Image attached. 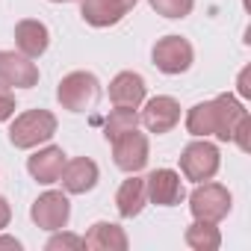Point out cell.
<instances>
[{
  "mask_svg": "<svg viewBox=\"0 0 251 251\" xmlns=\"http://www.w3.org/2000/svg\"><path fill=\"white\" fill-rule=\"evenodd\" d=\"M245 115L242 103L233 95H219L216 100L195 103L186 115V130L192 136H219L222 142H230L236 121Z\"/></svg>",
  "mask_w": 251,
  "mask_h": 251,
  "instance_id": "cell-1",
  "label": "cell"
},
{
  "mask_svg": "<svg viewBox=\"0 0 251 251\" xmlns=\"http://www.w3.org/2000/svg\"><path fill=\"white\" fill-rule=\"evenodd\" d=\"M56 133V118L53 112L48 109H27L21 112L15 121H12V127H9V142L15 148H36L42 142H48L50 136Z\"/></svg>",
  "mask_w": 251,
  "mask_h": 251,
  "instance_id": "cell-2",
  "label": "cell"
},
{
  "mask_svg": "<svg viewBox=\"0 0 251 251\" xmlns=\"http://www.w3.org/2000/svg\"><path fill=\"white\" fill-rule=\"evenodd\" d=\"M56 98H59V103L68 112H83V109H89L100 98V83L89 71H71V74H65L59 80Z\"/></svg>",
  "mask_w": 251,
  "mask_h": 251,
  "instance_id": "cell-3",
  "label": "cell"
},
{
  "mask_svg": "<svg viewBox=\"0 0 251 251\" xmlns=\"http://www.w3.org/2000/svg\"><path fill=\"white\" fill-rule=\"evenodd\" d=\"M180 172H183L186 180H195V183L213 180L216 172H219V148L210 145L207 139L189 142L180 151Z\"/></svg>",
  "mask_w": 251,
  "mask_h": 251,
  "instance_id": "cell-4",
  "label": "cell"
},
{
  "mask_svg": "<svg viewBox=\"0 0 251 251\" xmlns=\"http://www.w3.org/2000/svg\"><path fill=\"white\" fill-rule=\"evenodd\" d=\"M189 210L201 222H222L230 213V192L222 183H201L189 195Z\"/></svg>",
  "mask_w": 251,
  "mask_h": 251,
  "instance_id": "cell-5",
  "label": "cell"
},
{
  "mask_svg": "<svg viewBox=\"0 0 251 251\" xmlns=\"http://www.w3.org/2000/svg\"><path fill=\"white\" fill-rule=\"evenodd\" d=\"M154 65L163 71V74H183L189 71L192 65V45L183 39V36H166L154 45Z\"/></svg>",
  "mask_w": 251,
  "mask_h": 251,
  "instance_id": "cell-6",
  "label": "cell"
},
{
  "mask_svg": "<svg viewBox=\"0 0 251 251\" xmlns=\"http://www.w3.org/2000/svg\"><path fill=\"white\" fill-rule=\"evenodd\" d=\"M112 160L121 172H130V175L142 172L148 166V139H145V133L127 130L124 136H118L112 142Z\"/></svg>",
  "mask_w": 251,
  "mask_h": 251,
  "instance_id": "cell-7",
  "label": "cell"
},
{
  "mask_svg": "<svg viewBox=\"0 0 251 251\" xmlns=\"http://www.w3.org/2000/svg\"><path fill=\"white\" fill-rule=\"evenodd\" d=\"M30 216L42 230H62L71 219V204L62 192H45L33 201Z\"/></svg>",
  "mask_w": 251,
  "mask_h": 251,
  "instance_id": "cell-8",
  "label": "cell"
},
{
  "mask_svg": "<svg viewBox=\"0 0 251 251\" xmlns=\"http://www.w3.org/2000/svg\"><path fill=\"white\" fill-rule=\"evenodd\" d=\"M0 83L15 89H33L39 83V68L24 53L0 50Z\"/></svg>",
  "mask_w": 251,
  "mask_h": 251,
  "instance_id": "cell-9",
  "label": "cell"
},
{
  "mask_svg": "<svg viewBox=\"0 0 251 251\" xmlns=\"http://www.w3.org/2000/svg\"><path fill=\"white\" fill-rule=\"evenodd\" d=\"M139 121L145 124L151 133H157V136L169 133V130H175V124L180 121V103L175 98H169V95H157V98H151L145 103Z\"/></svg>",
  "mask_w": 251,
  "mask_h": 251,
  "instance_id": "cell-10",
  "label": "cell"
},
{
  "mask_svg": "<svg viewBox=\"0 0 251 251\" xmlns=\"http://www.w3.org/2000/svg\"><path fill=\"white\" fill-rule=\"evenodd\" d=\"M139 0H83L80 3V15L86 24L92 27H112L127 15Z\"/></svg>",
  "mask_w": 251,
  "mask_h": 251,
  "instance_id": "cell-11",
  "label": "cell"
},
{
  "mask_svg": "<svg viewBox=\"0 0 251 251\" xmlns=\"http://www.w3.org/2000/svg\"><path fill=\"white\" fill-rule=\"evenodd\" d=\"M145 195L160 204V207H175L183 201V183H180V175L172 172V169H157L145 177Z\"/></svg>",
  "mask_w": 251,
  "mask_h": 251,
  "instance_id": "cell-12",
  "label": "cell"
},
{
  "mask_svg": "<svg viewBox=\"0 0 251 251\" xmlns=\"http://www.w3.org/2000/svg\"><path fill=\"white\" fill-rule=\"evenodd\" d=\"M59 177H62L65 192L86 195V192H92L98 186V166L89 157H77V160H71V163L62 166V175Z\"/></svg>",
  "mask_w": 251,
  "mask_h": 251,
  "instance_id": "cell-13",
  "label": "cell"
},
{
  "mask_svg": "<svg viewBox=\"0 0 251 251\" xmlns=\"http://www.w3.org/2000/svg\"><path fill=\"white\" fill-rule=\"evenodd\" d=\"M145 89L148 86H145L142 74H136V71H121L109 83V100L115 106H130V109H136L145 100Z\"/></svg>",
  "mask_w": 251,
  "mask_h": 251,
  "instance_id": "cell-14",
  "label": "cell"
},
{
  "mask_svg": "<svg viewBox=\"0 0 251 251\" xmlns=\"http://www.w3.org/2000/svg\"><path fill=\"white\" fill-rule=\"evenodd\" d=\"M15 45H18V50H21L24 56L36 59V56H42V53L48 50L50 33H48V27H45L42 21L27 18V21H18V27H15Z\"/></svg>",
  "mask_w": 251,
  "mask_h": 251,
  "instance_id": "cell-15",
  "label": "cell"
},
{
  "mask_svg": "<svg viewBox=\"0 0 251 251\" xmlns=\"http://www.w3.org/2000/svg\"><path fill=\"white\" fill-rule=\"evenodd\" d=\"M62 166H65V154L56 145H50V148H45V151H39L27 160V172L39 183H56L59 175H62Z\"/></svg>",
  "mask_w": 251,
  "mask_h": 251,
  "instance_id": "cell-16",
  "label": "cell"
},
{
  "mask_svg": "<svg viewBox=\"0 0 251 251\" xmlns=\"http://www.w3.org/2000/svg\"><path fill=\"white\" fill-rule=\"evenodd\" d=\"M83 242H86V248H95V251H124L127 248V236L112 222H95L92 230L83 236Z\"/></svg>",
  "mask_w": 251,
  "mask_h": 251,
  "instance_id": "cell-17",
  "label": "cell"
},
{
  "mask_svg": "<svg viewBox=\"0 0 251 251\" xmlns=\"http://www.w3.org/2000/svg\"><path fill=\"white\" fill-rule=\"evenodd\" d=\"M148 195H145V180L142 177H130V180H124L118 186V195H115V207L124 219H133L142 213Z\"/></svg>",
  "mask_w": 251,
  "mask_h": 251,
  "instance_id": "cell-18",
  "label": "cell"
},
{
  "mask_svg": "<svg viewBox=\"0 0 251 251\" xmlns=\"http://www.w3.org/2000/svg\"><path fill=\"white\" fill-rule=\"evenodd\" d=\"M186 245L195 248V251H216L222 245V233L216 227V222H201L195 219L189 227H186Z\"/></svg>",
  "mask_w": 251,
  "mask_h": 251,
  "instance_id": "cell-19",
  "label": "cell"
},
{
  "mask_svg": "<svg viewBox=\"0 0 251 251\" xmlns=\"http://www.w3.org/2000/svg\"><path fill=\"white\" fill-rule=\"evenodd\" d=\"M136 124H139L136 109H130V106H115L109 112L106 124H103V136H106V142H115L118 136H124L127 130H136Z\"/></svg>",
  "mask_w": 251,
  "mask_h": 251,
  "instance_id": "cell-20",
  "label": "cell"
},
{
  "mask_svg": "<svg viewBox=\"0 0 251 251\" xmlns=\"http://www.w3.org/2000/svg\"><path fill=\"white\" fill-rule=\"evenodd\" d=\"M163 18H186L195 6V0H148Z\"/></svg>",
  "mask_w": 251,
  "mask_h": 251,
  "instance_id": "cell-21",
  "label": "cell"
},
{
  "mask_svg": "<svg viewBox=\"0 0 251 251\" xmlns=\"http://www.w3.org/2000/svg\"><path fill=\"white\" fill-rule=\"evenodd\" d=\"M59 248H86V242L77 233H56L48 239V251H59Z\"/></svg>",
  "mask_w": 251,
  "mask_h": 251,
  "instance_id": "cell-22",
  "label": "cell"
},
{
  "mask_svg": "<svg viewBox=\"0 0 251 251\" xmlns=\"http://www.w3.org/2000/svg\"><path fill=\"white\" fill-rule=\"evenodd\" d=\"M248 133H251V118H248V112H245V115L236 121L230 142H236V145H239V151H248V148H251V142H248Z\"/></svg>",
  "mask_w": 251,
  "mask_h": 251,
  "instance_id": "cell-23",
  "label": "cell"
},
{
  "mask_svg": "<svg viewBox=\"0 0 251 251\" xmlns=\"http://www.w3.org/2000/svg\"><path fill=\"white\" fill-rule=\"evenodd\" d=\"M12 115H15V95L0 83V121H6Z\"/></svg>",
  "mask_w": 251,
  "mask_h": 251,
  "instance_id": "cell-24",
  "label": "cell"
},
{
  "mask_svg": "<svg viewBox=\"0 0 251 251\" xmlns=\"http://www.w3.org/2000/svg\"><path fill=\"white\" fill-rule=\"evenodd\" d=\"M9 219H12V207H9V201L3 195H0V230L9 225Z\"/></svg>",
  "mask_w": 251,
  "mask_h": 251,
  "instance_id": "cell-25",
  "label": "cell"
},
{
  "mask_svg": "<svg viewBox=\"0 0 251 251\" xmlns=\"http://www.w3.org/2000/svg\"><path fill=\"white\" fill-rule=\"evenodd\" d=\"M248 74H251L248 68L239 74V95H242V98H248V95H251V86H248Z\"/></svg>",
  "mask_w": 251,
  "mask_h": 251,
  "instance_id": "cell-26",
  "label": "cell"
},
{
  "mask_svg": "<svg viewBox=\"0 0 251 251\" xmlns=\"http://www.w3.org/2000/svg\"><path fill=\"white\" fill-rule=\"evenodd\" d=\"M0 248H15V251H18V248H21V242H18L15 236H0Z\"/></svg>",
  "mask_w": 251,
  "mask_h": 251,
  "instance_id": "cell-27",
  "label": "cell"
},
{
  "mask_svg": "<svg viewBox=\"0 0 251 251\" xmlns=\"http://www.w3.org/2000/svg\"><path fill=\"white\" fill-rule=\"evenodd\" d=\"M50 3H71V0H50Z\"/></svg>",
  "mask_w": 251,
  "mask_h": 251,
  "instance_id": "cell-28",
  "label": "cell"
}]
</instances>
